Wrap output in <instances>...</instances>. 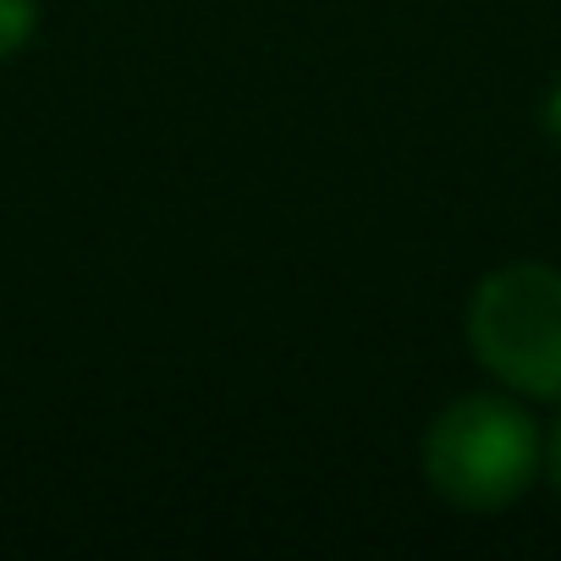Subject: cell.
<instances>
[{
    "instance_id": "6da1fadb",
    "label": "cell",
    "mask_w": 561,
    "mask_h": 561,
    "mask_svg": "<svg viewBox=\"0 0 561 561\" xmlns=\"http://www.w3.org/2000/svg\"><path fill=\"white\" fill-rule=\"evenodd\" d=\"M545 462L539 424L506 397H462L451 402L424 440L430 484L462 512L512 506Z\"/></svg>"
},
{
    "instance_id": "7a4b0ae2",
    "label": "cell",
    "mask_w": 561,
    "mask_h": 561,
    "mask_svg": "<svg viewBox=\"0 0 561 561\" xmlns=\"http://www.w3.org/2000/svg\"><path fill=\"white\" fill-rule=\"evenodd\" d=\"M473 358L523 397L561 402V270L506 264L468 304Z\"/></svg>"
},
{
    "instance_id": "3957f363",
    "label": "cell",
    "mask_w": 561,
    "mask_h": 561,
    "mask_svg": "<svg viewBox=\"0 0 561 561\" xmlns=\"http://www.w3.org/2000/svg\"><path fill=\"white\" fill-rule=\"evenodd\" d=\"M39 28V0H0V61H12Z\"/></svg>"
},
{
    "instance_id": "277c9868",
    "label": "cell",
    "mask_w": 561,
    "mask_h": 561,
    "mask_svg": "<svg viewBox=\"0 0 561 561\" xmlns=\"http://www.w3.org/2000/svg\"><path fill=\"white\" fill-rule=\"evenodd\" d=\"M545 468H550V484H556V495H561V424L550 430V446H545Z\"/></svg>"
},
{
    "instance_id": "5b68a950",
    "label": "cell",
    "mask_w": 561,
    "mask_h": 561,
    "mask_svg": "<svg viewBox=\"0 0 561 561\" xmlns=\"http://www.w3.org/2000/svg\"><path fill=\"white\" fill-rule=\"evenodd\" d=\"M545 127H550V133H561V89H556V94H550V105H545Z\"/></svg>"
}]
</instances>
